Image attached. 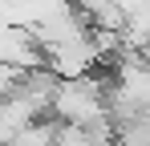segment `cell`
<instances>
[{
    "mask_svg": "<svg viewBox=\"0 0 150 146\" xmlns=\"http://www.w3.org/2000/svg\"><path fill=\"white\" fill-rule=\"evenodd\" d=\"M105 89H110V81H101L93 73H85V77H57V89H53V118L61 122H98L101 114H110V106H105Z\"/></svg>",
    "mask_w": 150,
    "mask_h": 146,
    "instance_id": "cell-1",
    "label": "cell"
},
{
    "mask_svg": "<svg viewBox=\"0 0 150 146\" xmlns=\"http://www.w3.org/2000/svg\"><path fill=\"white\" fill-rule=\"evenodd\" d=\"M45 65L57 77H85V73H93L101 65V53L93 45V37H89V28H85L77 37H65V41L45 45Z\"/></svg>",
    "mask_w": 150,
    "mask_h": 146,
    "instance_id": "cell-2",
    "label": "cell"
},
{
    "mask_svg": "<svg viewBox=\"0 0 150 146\" xmlns=\"http://www.w3.org/2000/svg\"><path fill=\"white\" fill-rule=\"evenodd\" d=\"M0 61L16 69H37L45 65V45L37 41L28 24H0Z\"/></svg>",
    "mask_w": 150,
    "mask_h": 146,
    "instance_id": "cell-3",
    "label": "cell"
},
{
    "mask_svg": "<svg viewBox=\"0 0 150 146\" xmlns=\"http://www.w3.org/2000/svg\"><path fill=\"white\" fill-rule=\"evenodd\" d=\"M21 73H25V69H16V65L0 61V97H8V94H12V85L21 81Z\"/></svg>",
    "mask_w": 150,
    "mask_h": 146,
    "instance_id": "cell-4",
    "label": "cell"
}]
</instances>
